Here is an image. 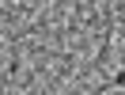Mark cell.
<instances>
[{
    "label": "cell",
    "mask_w": 125,
    "mask_h": 95,
    "mask_svg": "<svg viewBox=\"0 0 125 95\" xmlns=\"http://www.w3.org/2000/svg\"><path fill=\"white\" fill-rule=\"evenodd\" d=\"M99 95H125V84H106Z\"/></svg>",
    "instance_id": "cell-1"
}]
</instances>
